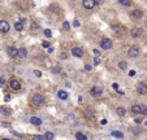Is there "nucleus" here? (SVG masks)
<instances>
[{
	"label": "nucleus",
	"mask_w": 147,
	"mask_h": 140,
	"mask_svg": "<svg viewBox=\"0 0 147 140\" xmlns=\"http://www.w3.org/2000/svg\"><path fill=\"white\" fill-rule=\"evenodd\" d=\"M68 92L66 91H64V90H60V91H57V97L60 99V100H66L68 99Z\"/></svg>",
	"instance_id": "2eb2a0df"
},
{
	"label": "nucleus",
	"mask_w": 147,
	"mask_h": 140,
	"mask_svg": "<svg viewBox=\"0 0 147 140\" xmlns=\"http://www.w3.org/2000/svg\"><path fill=\"white\" fill-rule=\"evenodd\" d=\"M142 33L143 31H142V29H141V27H133L130 30V35L133 38H139L141 35H142Z\"/></svg>",
	"instance_id": "9d476101"
},
{
	"label": "nucleus",
	"mask_w": 147,
	"mask_h": 140,
	"mask_svg": "<svg viewBox=\"0 0 147 140\" xmlns=\"http://www.w3.org/2000/svg\"><path fill=\"white\" fill-rule=\"evenodd\" d=\"M44 136H46V139H47V140H52V139L55 138V135H53L52 132H49V131H47V132H46V135H44Z\"/></svg>",
	"instance_id": "bb28decb"
},
{
	"label": "nucleus",
	"mask_w": 147,
	"mask_h": 140,
	"mask_svg": "<svg viewBox=\"0 0 147 140\" xmlns=\"http://www.w3.org/2000/svg\"><path fill=\"white\" fill-rule=\"evenodd\" d=\"M76 139H78V140H86L87 136L85 135V134H82V132H77L76 134Z\"/></svg>",
	"instance_id": "393cba45"
},
{
	"label": "nucleus",
	"mask_w": 147,
	"mask_h": 140,
	"mask_svg": "<svg viewBox=\"0 0 147 140\" xmlns=\"http://www.w3.org/2000/svg\"><path fill=\"white\" fill-rule=\"evenodd\" d=\"M116 113H117L118 117H125V115H126V109L122 108V106H118V108L116 109Z\"/></svg>",
	"instance_id": "f3484780"
},
{
	"label": "nucleus",
	"mask_w": 147,
	"mask_h": 140,
	"mask_svg": "<svg viewBox=\"0 0 147 140\" xmlns=\"http://www.w3.org/2000/svg\"><path fill=\"white\" fill-rule=\"evenodd\" d=\"M34 139H37V140H44V139H46V136H42V135H35V136H34Z\"/></svg>",
	"instance_id": "7c9ffc66"
},
{
	"label": "nucleus",
	"mask_w": 147,
	"mask_h": 140,
	"mask_svg": "<svg viewBox=\"0 0 147 140\" xmlns=\"http://www.w3.org/2000/svg\"><path fill=\"white\" fill-rule=\"evenodd\" d=\"M137 91L139 95H146V92H147V86L146 83H138L137 84Z\"/></svg>",
	"instance_id": "f8f14e48"
},
{
	"label": "nucleus",
	"mask_w": 147,
	"mask_h": 140,
	"mask_svg": "<svg viewBox=\"0 0 147 140\" xmlns=\"http://www.w3.org/2000/svg\"><path fill=\"white\" fill-rule=\"evenodd\" d=\"M0 127H9V123H7V122H0Z\"/></svg>",
	"instance_id": "c9c22d12"
},
{
	"label": "nucleus",
	"mask_w": 147,
	"mask_h": 140,
	"mask_svg": "<svg viewBox=\"0 0 147 140\" xmlns=\"http://www.w3.org/2000/svg\"><path fill=\"white\" fill-rule=\"evenodd\" d=\"M30 29H31L33 31H37L38 29H39V25H38L35 21H31V22H30Z\"/></svg>",
	"instance_id": "b1692460"
},
{
	"label": "nucleus",
	"mask_w": 147,
	"mask_h": 140,
	"mask_svg": "<svg viewBox=\"0 0 147 140\" xmlns=\"http://www.w3.org/2000/svg\"><path fill=\"white\" fill-rule=\"evenodd\" d=\"M73 26H76V27H78V26H80V22H78L77 20H74V21H73Z\"/></svg>",
	"instance_id": "ea45409f"
},
{
	"label": "nucleus",
	"mask_w": 147,
	"mask_h": 140,
	"mask_svg": "<svg viewBox=\"0 0 147 140\" xmlns=\"http://www.w3.org/2000/svg\"><path fill=\"white\" fill-rule=\"evenodd\" d=\"M112 88H113V90H118V84L117 83H113V84H112Z\"/></svg>",
	"instance_id": "37998d69"
},
{
	"label": "nucleus",
	"mask_w": 147,
	"mask_h": 140,
	"mask_svg": "<svg viewBox=\"0 0 147 140\" xmlns=\"http://www.w3.org/2000/svg\"><path fill=\"white\" fill-rule=\"evenodd\" d=\"M120 1L121 5H125V7H128V5H130V0H118Z\"/></svg>",
	"instance_id": "c756f323"
},
{
	"label": "nucleus",
	"mask_w": 147,
	"mask_h": 140,
	"mask_svg": "<svg viewBox=\"0 0 147 140\" xmlns=\"http://www.w3.org/2000/svg\"><path fill=\"white\" fill-rule=\"evenodd\" d=\"M100 48L101 49H104V51H108V49H111L112 48V45H113V43H112V40L111 39H108V38H103L100 40Z\"/></svg>",
	"instance_id": "f03ea898"
},
{
	"label": "nucleus",
	"mask_w": 147,
	"mask_h": 140,
	"mask_svg": "<svg viewBox=\"0 0 147 140\" xmlns=\"http://www.w3.org/2000/svg\"><path fill=\"white\" fill-rule=\"evenodd\" d=\"M145 44H146V45H147V40H146V42H145Z\"/></svg>",
	"instance_id": "603ef678"
},
{
	"label": "nucleus",
	"mask_w": 147,
	"mask_h": 140,
	"mask_svg": "<svg viewBox=\"0 0 147 140\" xmlns=\"http://www.w3.org/2000/svg\"><path fill=\"white\" fill-rule=\"evenodd\" d=\"M83 117H85L86 119H93L94 117H95L94 110H93V109H86V110L83 112Z\"/></svg>",
	"instance_id": "4468645a"
},
{
	"label": "nucleus",
	"mask_w": 147,
	"mask_h": 140,
	"mask_svg": "<svg viewBox=\"0 0 147 140\" xmlns=\"http://www.w3.org/2000/svg\"><path fill=\"white\" fill-rule=\"evenodd\" d=\"M118 68H120V70H126L128 69V62L126 61H120L118 62Z\"/></svg>",
	"instance_id": "4be33fe9"
},
{
	"label": "nucleus",
	"mask_w": 147,
	"mask_h": 140,
	"mask_svg": "<svg viewBox=\"0 0 147 140\" xmlns=\"http://www.w3.org/2000/svg\"><path fill=\"white\" fill-rule=\"evenodd\" d=\"M134 122H135L137 125H139L141 122H142V118H135V121H134Z\"/></svg>",
	"instance_id": "79ce46f5"
},
{
	"label": "nucleus",
	"mask_w": 147,
	"mask_h": 140,
	"mask_svg": "<svg viewBox=\"0 0 147 140\" xmlns=\"http://www.w3.org/2000/svg\"><path fill=\"white\" fill-rule=\"evenodd\" d=\"M82 7L85 9H94L97 7V0H82Z\"/></svg>",
	"instance_id": "7ed1b4c3"
},
{
	"label": "nucleus",
	"mask_w": 147,
	"mask_h": 140,
	"mask_svg": "<svg viewBox=\"0 0 147 140\" xmlns=\"http://www.w3.org/2000/svg\"><path fill=\"white\" fill-rule=\"evenodd\" d=\"M94 60H95V65H99V64H100V60H99V57H95Z\"/></svg>",
	"instance_id": "a19ab883"
},
{
	"label": "nucleus",
	"mask_w": 147,
	"mask_h": 140,
	"mask_svg": "<svg viewBox=\"0 0 147 140\" xmlns=\"http://www.w3.org/2000/svg\"><path fill=\"white\" fill-rule=\"evenodd\" d=\"M107 123H108V121H107L105 118H103V119H101V121H100V125H103V126H105Z\"/></svg>",
	"instance_id": "4c0bfd02"
},
{
	"label": "nucleus",
	"mask_w": 147,
	"mask_h": 140,
	"mask_svg": "<svg viewBox=\"0 0 147 140\" xmlns=\"http://www.w3.org/2000/svg\"><path fill=\"white\" fill-rule=\"evenodd\" d=\"M111 29L113 30V33H115L116 35H122L124 31H125V29H124L122 26H120V25H112Z\"/></svg>",
	"instance_id": "1a4fd4ad"
},
{
	"label": "nucleus",
	"mask_w": 147,
	"mask_h": 140,
	"mask_svg": "<svg viewBox=\"0 0 147 140\" xmlns=\"http://www.w3.org/2000/svg\"><path fill=\"white\" fill-rule=\"evenodd\" d=\"M63 27H64V30H70L69 22H68V21H64V22H63Z\"/></svg>",
	"instance_id": "c85d7f7f"
},
{
	"label": "nucleus",
	"mask_w": 147,
	"mask_h": 140,
	"mask_svg": "<svg viewBox=\"0 0 147 140\" xmlns=\"http://www.w3.org/2000/svg\"><path fill=\"white\" fill-rule=\"evenodd\" d=\"M112 136L117 138V139H122L124 138V134L121 131H113V132H112Z\"/></svg>",
	"instance_id": "5701e85b"
},
{
	"label": "nucleus",
	"mask_w": 147,
	"mask_h": 140,
	"mask_svg": "<svg viewBox=\"0 0 147 140\" xmlns=\"http://www.w3.org/2000/svg\"><path fill=\"white\" fill-rule=\"evenodd\" d=\"M9 29H10V26H9V23L5 21V20H1L0 21V33H8L9 31Z\"/></svg>",
	"instance_id": "423d86ee"
},
{
	"label": "nucleus",
	"mask_w": 147,
	"mask_h": 140,
	"mask_svg": "<svg viewBox=\"0 0 147 140\" xmlns=\"http://www.w3.org/2000/svg\"><path fill=\"white\" fill-rule=\"evenodd\" d=\"M116 91H117L118 95H124V91H121V90H116Z\"/></svg>",
	"instance_id": "09e8293b"
},
{
	"label": "nucleus",
	"mask_w": 147,
	"mask_h": 140,
	"mask_svg": "<svg viewBox=\"0 0 147 140\" xmlns=\"http://www.w3.org/2000/svg\"><path fill=\"white\" fill-rule=\"evenodd\" d=\"M34 74H35V77H38V78L42 77V73L39 71V70H34Z\"/></svg>",
	"instance_id": "2f4dec72"
},
{
	"label": "nucleus",
	"mask_w": 147,
	"mask_h": 140,
	"mask_svg": "<svg viewBox=\"0 0 147 140\" xmlns=\"http://www.w3.org/2000/svg\"><path fill=\"white\" fill-rule=\"evenodd\" d=\"M44 35H46V38H51V36H52V33H51V30H49V29H44Z\"/></svg>",
	"instance_id": "cd10ccee"
},
{
	"label": "nucleus",
	"mask_w": 147,
	"mask_h": 140,
	"mask_svg": "<svg viewBox=\"0 0 147 140\" xmlns=\"http://www.w3.org/2000/svg\"><path fill=\"white\" fill-rule=\"evenodd\" d=\"M9 100H10V96L7 95V96H5V101H9Z\"/></svg>",
	"instance_id": "8fccbe9b"
},
{
	"label": "nucleus",
	"mask_w": 147,
	"mask_h": 140,
	"mask_svg": "<svg viewBox=\"0 0 147 140\" xmlns=\"http://www.w3.org/2000/svg\"><path fill=\"white\" fill-rule=\"evenodd\" d=\"M129 75H130V77H134V75H135V71H134V70H130V71H129Z\"/></svg>",
	"instance_id": "a18cd8bd"
},
{
	"label": "nucleus",
	"mask_w": 147,
	"mask_h": 140,
	"mask_svg": "<svg viewBox=\"0 0 147 140\" xmlns=\"http://www.w3.org/2000/svg\"><path fill=\"white\" fill-rule=\"evenodd\" d=\"M72 55L81 58V57H83V49L80 48V47H73L72 48Z\"/></svg>",
	"instance_id": "6e6552de"
},
{
	"label": "nucleus",
	"mask_w": 147,
	"mask_h": 140,
	"mask_svg": "<svg viewBox=\"0 0 147 140\" xmlns=\"http://www.w3.org/2000/svg\"><path fill=\"white\" fill-rule=\"evenodd\" d=\"M26 56H27V51H26V48H20V49H18V56H17V57L25 58Z\"/></svg>",
	"instance_id": "aec40b11"
},
{
	"label": "nucleus",
	"mask_w": 147,
	"mask_h": 140,
	"mask_svg": "<svg viewBox=\"0 0 147 140\" xmlns=\"http://www.w3.org/2000/svg\"><path fill=\"white\" fill-rule=\"evenodd\" d=\"M37 58H38V61H39V62H42V61L46 60V57H44V56H38Z\"/></svg>",
	"instance_id": "e433bc0d"
},
{
	"label": "nucleus",
	"mask_w": 147,
	"mask_h": 140,
	"mask_svg": "<svg viewBox=\"0 0 147 140\" xmlns=\"http://www.w3.org/2000/svg\"><path fill=\"white\" fill-rule=\"evenodd\" d=\"M132 18L133 20H142L143 18V12L141 10V9H134L133 12H132Z\"/></svg>",
	"instance_id": "39448f33"
},
{
	"label": "nucleus",
	"mask_w": 147,
	"mask_h": 140,
	"mask_svg": "<svg viewBox=\"0 0 147 140\" xmlns=\"http://www.w3.org/2000/svg\"><path fill=\"white\" fill-rule=\"evenodd\" d=\"M133 134H134V135H138V134H141V128H133Z\"/></svg>",
	"instance_id": "72a5a7b5"
},
{
	"label": "nucleus",
	"mask_w": 147,
	"mask_h": 140,
	"mask_svg": "<svg viewBox=\"0 0 147 140\" xmlns=\"http://www.w3.org/2000/svg\"><path fill=\"white\" fill-rule=\"evenodd\" d=\"M132 112H133L134 114L142 113V105H133V106H132Z\"/></svg>",
	"instance_id": "a211bd4d"
},
{
	"label": "nucleus",
	"mask_w": 147,
	"mask_h": 140,
	"mask_svg": "<svg viewBox=\"0 0 147 140\" xmlns=\"http://www.w3.org/2000/svg\"><path fill=\"white\" fill-rule=\"evenodd\" d=\"M99 53H100V52H99L98 49H94V55H97V56H99Z\"/></svg>",
	"instance_id": "de8ad7c7"
},
{
	"label": "nucleus",
	"mask_w": 147,
	"mask_h": 140,
	"mask_svg": "<svg viewBox=\"0 0 147 140\" xmlns=\"http://www.w3.org/2000/svg\"><path fill=\"white\" fill-rule=\"evenodd\" d=\"M0 113H1L3 115H10V113H12V110L5 108V106H0Z\"/></svg>",
	"instance_id": "6ab92c4d"
},
{
	"label": "nucleus",
	"mask_w": 147,
	"mask_h": 140,
	"mask_svg": "<svg viewBox=\"0 0 147 140\" xmlns=\"http://www.w3.org/2000/svg\"><path fill=\"white\" fill-rule=\"evenodd\" d=\"M4 83H5V78L0 77V84H4Z\"/></svg>",
	"instance_id": "c03bdc74"
},
{
	"label": "nucleus",
	"mask_w": 147,
	"mask_h": 140,
	"mask_svg": "<svg viewBox=\"0 0 147 140\" xmlns=\"http://www.w3.org/2000/svg\"><path fill=\"white\" fill-rule=\"evenodd\" d=\"M142 114H147V106H142Z\"/></svg>",
	"instance_id": "58836bf2"
},
{
	"label": "nucleus",
	"mask_w": 147,
	"mask_h": 140,
	"mask_svg": "<svg viewBox=\"0 0 147 140\" xmlns=\"http://www.w3.org/2000/svg\"><path fill=\"white\" fill-rule=\"evenodd\" d=\"M7 52H8V56H9V57H12V58H14V57L18 56V49H17L16 47H13V45L8 47Z\"/></svg>",
	"instance_id": "0eeeda50"
},
{
	"label": "nucleus",
	"mask_w": 147,
	"mask_h": 140,
	"mask_svg": "<svg viewBox=\"0 0 147 140\" xmlns=\"http://www.w3.org/2000/svg\"><path fill=\"white\" fill-rule=\"evenodd\" d=\"M14 29L17 31H22L24 30V22H17V23H14Z\"/></svg>",
	"instance_id": "412c9836"
},
{
	"label": "nucleus",
	"mask_w": 147,
	"mask_h": 140,
	"mask_svg": "<svg viewBox=\"0 0 147 140\" xmlns=\"http://www.w3.org/2000/svg\"><path fill=\"white\" fill-rule=\"evenodd\" d=\"M90 93H91V96H94V97H100L101 95H103V90H101L100 87L94 86L93 88L90 90Z\"/></svg>",
	"instance_id": "20e7f679"
},
{
	"label": "nucleus",
	"mask_w": 147,
	"mask_h": 140,
	"mask_svg": "<svg viewBox=\"0 0 147 140\" xmlns=\"http://www.w3.org/2000/svg\"><path fill=\"white\" fill-rule=\"evenodd\" d=\"M42 47H43V48H48V47H51V45H49V43L46 40V42H43V43H42Z\"/></svg>",
	"instance_id": "473e14b6"
},
{
	"label": "nucleus",
	"mask_w": 147,
	"mask_h": 140,
	"mask_svg": "<svg viewBox=\"0 0 147 140\" xmlns=\"http://www.w3.org/2000/svg\"><path fill=\"white\" fill-rule=\"evenodd\" d=\"M30 123L34 125V126H39V125H42V119L38 118V117H31V118H30Z\"/></svg>",
	"instance_id": "dca6fc26"
},
{
	"label": "nucleus",
	"mask_w": 147,
	"mask_h": 140,
	"mask_svg": "<svg viewBox=\"0 0 147 140\" xmlns=\"http://www.w3.org/2000/svg\"><path fill=\"white\" fill-rule=\"evenodd\" d=\"M129 57H137L138 55H139V48L138 47H135V45H133V47H130V49H129Z\"/></svg>",
	"instance_id": "9b49d317"
},
{
	"label": "nucleus",
	"mask_w": 147,
	"mask_h": 140,
	"mask_svg": "<svg viewBox=\"0 0 147 140\" xmlns=\"http://www.w3.org/2000/svg\"><path fill=\"white\" fill-rule=\"evenodd\" d=\"M85 70H86V71H91V70H93V66H91V65H85Z\"/></svg>",
	"instance_id": "f704fd0d"
},
{
	"label": "nucleus",
	"mask_w": 147,
	"mask_h": 140,
	"mask_svg": "<svg viewBox=\"0 0 147 140\" xmlns=\"http://www.w3.org/2000/svg\"><path fill=\"white\" fill-rule=\"evenodd\" d=\"M10 88L14 90V91L21 90V83H20V80H17V79H10Z\"/></svg>",
	"instance_id": "ddd939ff"
},
{
	"label": "nucleus",
	"mask_w": 147,
	"mask_h": 140,
	"mask_svg": "<svg viewBox=\"0 0 147 140\" xmlns=\"http://www.w3.org/2000/svg\"><path fill=\"white\" fill-rule=\"evenodd\" d=\"M30 101L34 106H42V105H44V103H46V99H44V96H42L41 93H35V95H33Z\"/></svg>",
	"instance_id": "f257e3e1"
},
{
	"label": "nucleus",
	"mask_w": 147,
	"mask_h": 140,
	"mask_svg": "<svg viewBox=\"0 0 147 140\" xmlns=\"http://www.w3.org/2000/svg\"><path fill=\"white\" fill-rule=\"evenodd\" d=\"M60 71H61L60 66H53L52 69H51V73H52V74H59Z\"/></svg>",
	"instance_id": "a878e982"
},
{
	"label": "nucleus",
	"mask_w": 147,
	"mask_h": 140,
	"mask_svg": "<svg viewBox=\"0 0 147 140\" xmlns=\"http://www.w3.org/2000/svg\"><path fill=\"white\" fill-rule=\"evenodd\" d=\"M145 123H146V126H147V121H146V122H145Z\"/></svg>",
	"instance_id": "864d4df0"
},
{
	"label": "nucleus",
	"mask_w": 147,
	"mask_h": 140,
	"mask_svg": "<svg viewBox=\"0 0 147 140\" xmlns=\"http://www.w3.org/2000/svg\"><path fill=\"white\" fill-rule=\"evenodd\" d=\"M78 103H82V96H78Z\"/></svg>",
	"instance_id": "3c124183"
},
{
	"label": "nucleus",
	"mask_w": 147,
	"mask_h": 140,
	"mask_svg": "<svg viewBox=\"0 0 147 140\" xmlns=\"http://www.w3.org/2000/svg\"><path fill=\"white\" fill-rule=\"evenodd\" d=\"M47 52H48V53H52V52H53V48H52V47H48Z\"/></svg>",
	"instance_id": "49530a36"
}]
</instances>
